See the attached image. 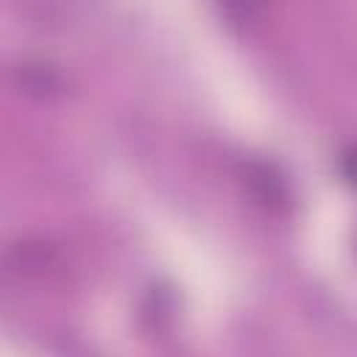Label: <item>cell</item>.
<instances>
[{"label": "cell", "instance_id": "obj_1", "mask_svg": "<svg viewBox=\"0 0 357 357\" xmlns=\"http://www.w3.org/2000/svg\"><path fill=\"white\" fill-rule=\"evenodd\" d=\"M243 181L251 192V198L271 209V212H282L290 201V190H287V181L284 176L271 165V162H259V159H251L243 165Z\"/></svg>", "mask_w": 357, "mask_h": 357}, {"label": "cell", "instance_id": "obj_2", "mask_svg": "<svg viewBox=\"0 0 357 357\" xmlns=\"http://www.w3.org/2000/svg\"><path fill=\"white\" fill-rule=\"evenodd\" d=\"M265 3L268 0H218V6L226 14V20L234 22V25H240V28L243 25H251L262 14Z\"/></svg>", "mask_w": 357, "mask_h": 357}, {"label": "cell", "instance_id": "obj_3", "mask_svg": "<svg viewBox=\"0 0 357 357\" xmlns=\"http://www.w3.org/2000/svg\"><path fill=\"white\" fill-rule=\"evenodd\" d=\"M340 173H343V178H346L349 184L357 187V145L343 153V159H340Z\"/></svg>", "mask_w": 357, "mask_h": 357}]
</instances>
